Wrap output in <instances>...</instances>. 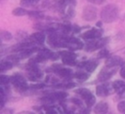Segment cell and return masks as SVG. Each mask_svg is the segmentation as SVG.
Segmentation results:
<instances>
[{"mask_svg":"<svg viewBox=\"0 0 125 114\" xmlns=\"http://www.w3.org/2000/svg\"><path fill=\"white\" fill-rule=\"evenodd\" d=\"M29 39L32 43H36V44H43L45 42V39H46V36L43 32L39 31V32H35L33 34H31V36H29Z\"/></svg>","mask_w":125,"mask_h":114,"instance_id":"10","label":"cell"},{"mask_svg":"<svg viewBox=\"0 0 125 114\" xmlns=\"http://www.w3.org/2000/svg\"><path fill=\"white\" fill-rule=\"evenodd\" d=\"M107 39H95L91 40L86 44V50L88 52H92L94 50H97L99 48H102L105 43Z\"/></svg>","mask_w":125,"mask_h":114,"instance_id":"8","label":"cell"},{"mask_svg":"<svg viewBox=\"0 0 125 114\" xmlns=\"http://www.w3.org/2000/svg\"><path fill=\"white\" fill-rule=\"evenodd\" d=\"M11 83L14 85L15 89L20 93H23L29 88L24 77L21 74H14L13 76H11Z\"/></svg>","mask_w":125,"mask_h":114,"instance_id":"2","label":"cell"},{"mask_svg":"<svg viewBox=\"0 0 125 114\" xmlns=\"http://www.w3.org/2000/svg\"><path fill=\"white\" fill-rule=\"evenodd\" d=\"M28 15H29L30 18H33V19H43L44 18V15L41 12L32 11V12H28Z\"/></svg>","mask_w":125,"mask_h":114,"instance_id":"19","label":"cell"},{"mask_svg":"<svg viewBox=\"0 0 125 114\" xmlns=\"http://www.w3.org/2000/svg\"><path fill=\"white\" fill-rule=\"evenodd\" d=\"M74 77L76 78V79H78V80H80V81H85V80H87L88 78H89V75L87 74V73H85V72H77V73H75L74 74Z\"/></svg>","mask_w":125,"mask_h":114,"instance_id":"18","label":"cell"},{"mask_svg":"<svg viewBox=\"0 0 125 114\" xmlns=\"http://www.w3.org/2000/svg\"><path fill=\"white\" fill-rule=\"evenodd\" d=\"M117 109L119 112L125 114V100H121L120 102H118L117 104Z\"/></svg>","mask_w":125,"mask_h":114,"instance_id":"22","label":"cell"},{"mask_svg":"<svg viewBox=\"0 0 125 114\" xmlns=\"http://www.w3.org/2000/svg\"><path fill=\"white\" fill-rule=\"evenodd\" d=\"M120 75H121V77L123 79H125V65H123L121 67V69H120Z\"/></svg>","mask_w":125,"mask_h":114,"instance_id":"30","label":"cell"},{"mask_svg":"<svg viewBox=\"0 0 125 114\" xmlns=\"http://www.w3.org/2000/svg\"><path fill=\"white\" fill-rule=\"evenodd\" d=\"M0 38L3 41H10L13 38V35H12V33L6 31V30H2L0 32Z\"/></svg>","mask_w":125,"mask_h":114,"instance_id":"17","label":"cell"},{"mask_svg":"<svg viewBox=\"0 0 125 114\" xmlns=\"http://www.w3.org/2000/svg\"><path fill=\"white\" fill-rule=\"evenodd\" d=\"M108 111V104L104 101L98 102L94 107L95 114H105Z\"/></svg>","mask_w":125,"mask_h":114,"instance_id":"11","label":"cell"},{"mask_svg":"<svg viewBox=\"0 0 125 114\" xmlns=\"http://www.w3.org/2000/svg\"><path fill=\"white\" fill-rule=\"evenodd\" d=\"M116 68L117 67H104L103 70H101V72L98 75V80L101 82H105L107 81L115 72H116Z\"/></svg>","mask_w":125,"mask_h":114,"instance_id":"6","label":"cell"},{"mask_svg":"<svg viewBox=\"0 0 125 114\" xmlns=\"http://www.w3.org/2000/svg\"><path fill=\"white\" fill-rule=\"evenodd\" d=\"M71 101H72L73 103H75L76 105H79V106H82V105H83V104H82V101H81L80 99H78V98L72 97V98H71Z\"/></svg>","mask_w":125,"mask_h":114,"instance_id":"29","label":"cell"},{"mask_svg":"<svg viewBox=\"0 0 125 114\" xmlns=\"http://www.w3.org/2000/svg\"><path fill=\"white\" fill-rule=\"evenodd\" d=\"M44 84L43 83H37V84H33V85H31L29 88L30 89H33V90H39V89H42V88H44Z\"/></svg>","mask_w":125,"mask_h":114,"instance_id":"24","label":"cell"},{"mask_svg":"<svg viewBox=\"0 0 125 114\" xmlns=\"http://www.w3.org/2000/svg\"><path fill=\"white\" fill-rule=\"evenodd\" d=\"M9 83H11V78L6 76V75H0V84L1 86H5V85H8Z\"/></svg>","mask_w":125,"mask_h":114,"instance_id":"20","label":"cell"},{"mask_svg":"<svg viewBox=\"0 0 125 114\" xmlns=\"http://www.w3.org/2000/svg\"><path fill=\"white\" fill-rule=\"evenodd\" d=\"M87 1H89L90 3H92V4H94V5H101V4H103L105 0H87Z\"/></svg>","mask_w":125,"mask_h":114,"instance_id":"28","label":"cell"},{"mask_svg":"<svg viewBox=\"0 0 125 114\" xmlns=\"http://www.w3.org/2000/svg\"><path fill=\"white\" fill-rule=\"evenodd\" d=\"M108 56H109V52L106 49H102L98 54V57H105V58H107Z\"/></svg>","mask_w":125,"mask_h":114,"instance_id":"21","label":"cell"},{"mask_svg":"<svg viewBox=\"0 0 125 114\" xmlns=\"http://www.w3.org/2000/svg\"><path fill=\"white\" fill-rule=\"evenodd\" d=\"M119 95H120L121 97H123V98H125V90H124V91H123V92H122V93H121V94H120Z\"/></svg>","mask_w":125,"mask_h":114,"instance_id":"32","label":"cell"},{"mask_svg":"<svg viewBox=\"0 0 125 114\" xmlns=\"http://www.w3.org/2000/svg\"><path fill=\"white\" fill-rule=\"evenodd\" d=\"M98 16V10L93 5H88L83 8L82 11V19L87 21H92L97 19Z\"/></svg>","mask_w":125,"mask_h":114,"instance_id":"3","label":"cell"},{"mask_svg":"<svg viewBox=\"0 0 125 114\" xmlns=\"http://www.w3.org/2000/svg\"><path fill=\"white\" fill-rule=\"evenodd\" d=\"M103 35V30L100 29V28H93V29H90L86 32H84L81 36L83 39H86V40H95V39H99L101 38Z\"/></svg>","mask_w":125,"mask_h":114,"instance_id":"7","label":"cell"},{"mask_svg":"<svg viewBox=\"0 0 125 114\" xmlns=\"http://www.w3.org/2000/svg\"><path fill=\"white\" fill-rule=\"evenodd\" d=\"M21 4L23 5V6H34L35 5L33 0H21Z\"/></svg>","mask_w":125,"mask_h":114,"instance_id":"25","label":"cell"},{"mask_svg":"<svg viewBox=\"0 0 125 114\" xmlns=\"http://www.w3.org/2000/svg\"><path fill=\"white\" fill-rule=\"evenodd\" d=\"M46 114H58V111L54 107H47L46 108Z\"/></svg>","mask_w":125,"mask_h":114,"instance_id":"27","label":"cell"},{"mask_svg":"<svg viewBox=\"0 0 125 114\" xmlns=\"http://www.w3.org/2000/svg\"><path fill=\"white\" fill-rule=\"evenodd\" d=\"M13 63L12 62H10L9 60H2L1 61V63H0V71L1 72H4V71H6V70H9V69H11L12 67H13Z\"/></svg>","mask_w":125,"mask_h":114,"instance_id":"15","label":"cell"},{"mask_svg":"<svg viewBox=\"0 0 125 114\" xmlns=\"http://www.w3.org/2000/svg\"><path fill=\"white\" fill-rule=\"evenodd\" d=\"M12 14H13L14 16H17V17H21V16L28 15V12H27L24 8L20 7V8H16V9H14L13 12H12Z\"/></svg>","mask_w":125,"mask_h":114,"instance_id":"16","label":"cell"},{"mask_svg":"<svg viewBox=\"0 0 125 114\" xmlns=\"http://www.w3.org/2000/svg\"><path fill=\"white\" fill-rule=\"evenodd\" d=\"M98 66V61L97 60H88L86 61V65H85V69L88 72H93Z\"/></svg>","mask_w":125,"mask_h":114,"instance_id":"14","label":"cell"},{"mask_svg":"<svg viewBox=\"0 0 125 114\" xmlns=\"http://www.w3.org/2000/svg\"><path fill=\"white\" fill-rule=\"evenodd\" d=\"M97 26H98V27H101V26H102V20L97 22Z\"/></svg>","mask_w":125,"mask_h":114,"instance_id":"33","label":"cell"},{"mask_svg":"<svg viewBox=\"0 0 125 114\" xmlns=\"http://www.w3.org/2000/svg\"><path fill=\"white\" fill-rule=\"evenodd\" d=\"M124 60L122 59V57H118V56H112V57H108L105 59V66L106 67H117L119 65H123Z\"/></svg>","mask_w":125,"mask_h":114,"instance_id":"9","label":"cell"},{"mask_svg":"<svg viewBox=\"0 0 125 114\" xmlns=\"http://www.w3.org/2000/svg\"><path fill=\"white\" fill-rule=\"evenodd\" d=\"M114 93V89L112 86V83H104L102 85H99L96 87V94L99 96H106L110 94Z\"/></svg>","mask_w":125,"mask_h":114,"instance_id":"5","label":"cell"},{"mask_svg":"<svg viewBox=\"0 0 125 114\" xmlns=\"http://www.w3.org/2000/svg\"><path fill=\"white\" fill-rule=\"evenodd\" d=\"M66 15H67V17H69V18H72V17L74 16V9H73V6H69V7H68Z\"/></svg>","mask_w":125,"mask_h":114,"instance_id":"26","label":"cell"},{"mask_svg":"<svg viewBox=\"0 0 125 114\" xmlns=\"http://www.w3.org/2000/svg\"><path fill=\"white\" fill-rule=\"evenodd\" d=\"M86 102V105H87V107L89 108V107H91V106H93L94 105V103L96 102V98H95V96L93 95L92 97H90L88 100H86L85 101Z\"/></svg>","mask_w":125,"mask_h":114,"instance_id":"23","label":"cell"},{"mask_svg":"<svg viewBox=\"0 0 125 114\" xmlns=\"http://www.w3.org/2000/svg\"><path fill=\"white\" fill-rule=\"evenodd\" d=\"M118 18V8L114 4L105 5L101 11V19L104 22H113Z\"/></svg>","mask_w":125,"mask_h":114,"instance_id":"1","label":"cell"},{"mask_svg":"<svg viewBox=\"0 0 125 114\" xmlns=\"http://www.w3.org/2000/svg\"><path fill=\"white\" fill-rule=\"evenodd\" d=\"M80 27L79 26H77V25H74V26H72V31L74 32V33H77V32H79L80 31Z\"/></svg>","mask_w":125,"mask_h":114,"instance_id":"31","label":"cell"},{"mask_svg":"<svg viewBox=\"0 0 125 114\" xmlns=\"http://www.w3.org/2000/svg\"><path fill=\"white\" fill-rule=\"evenodd\" d=\"M75 93L77 94V95H79L85 101L86 100H88L90 97H92L94 95L91 93V91L90 90H88V89H86V88H81V89H78V90H76L75 91Z\"/></svg>","mask_w":125,"mask_h":114,"instance_id":"12","label":"cell"},{"mask_svg":"<svg viewBox=\"0 0 125 114\" xmlns=\"http://www.w3.org/2000/svg\"><path fill=\"white\" fill-rule=\"evenodd\" d=\"M62 60L66 65H76V54L72 51H62L59 53Z\"/></svg>","mask_w":125,"mask_h":114,"instance_id":"4","label":"cell"},{"mask_svg":"<svg viewBox=\"0 0 125 114\" xmlns=\"http://www.w3.org/2000/svg\"><path fill=\"white\" fill-rule=\"evenodd\" d=\"M114 92H116L118 95H120L124 90H125V82L121 81V80H116L112 83Z\"/></svg>","mask_w":125,"mask_h":114,"instance_id":"13","label":"cell"}]
</instances>
